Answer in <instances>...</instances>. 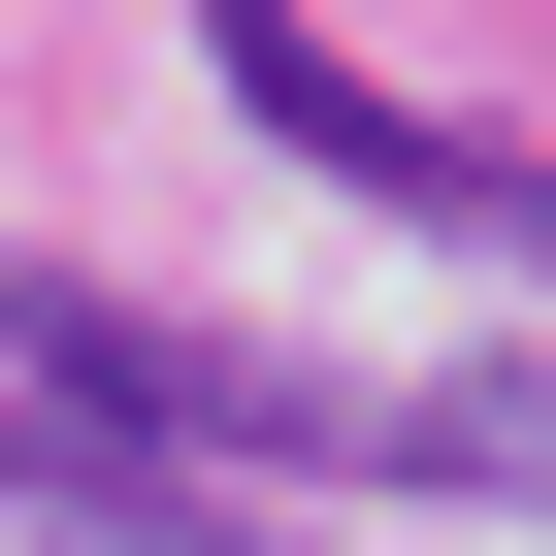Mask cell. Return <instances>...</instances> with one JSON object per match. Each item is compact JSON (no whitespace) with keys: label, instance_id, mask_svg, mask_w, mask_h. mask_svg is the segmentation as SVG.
<instances>
[{"label":"cell","instance_id":"6da1fadb","mask_svg":"<svg viewBox=\"0 0 556 556\" xmlns=\"http://www.w3.org/2000/svg\"><path fill=\"white\" fill-rule=\"evenodd\" d=\"M34 523H66V556H197V523H164L131 458H34Z\"/></svg>","mask_w":556,"mask_h":556},{"label":"cell","instance_id":"7a4b0ae2","mask_svg":"<svg viewBox=\"0 0 556 556\" xmlns=\"http://www.w3.org/2000/svg\"><path fill=\"white\" fill-rule=\"evenodd\" d=\"M426 458H523V491H556V426H426Z\"/></svg>","mask_w":556,"mask_h":556}]
</instances>
